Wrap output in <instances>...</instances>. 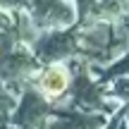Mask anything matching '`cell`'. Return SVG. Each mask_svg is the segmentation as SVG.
I'll use <instances>...</instances> for the list:
<instances>
[{
	"mask_svg": "<svg viewBox=\"0 0 129 129\" xmlns=\"http://www.w3.org/2000/svg\"><path fill=\"white\" fill-rule=\"evenodd\" d=\"M69 81H72V77H69V69L64 64H50L38 77V91L43 93L46 101H57L67 93Z\"/></svg>",
	"mask_w": 129,
	"mask_h": 129,
	"instance_id": "obj_1",
	"label": "cell"
}]
</instances>
